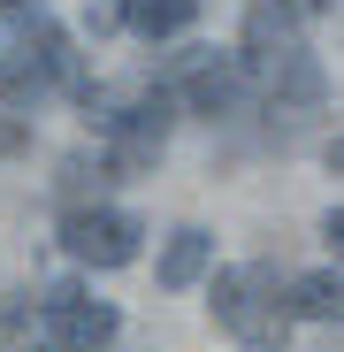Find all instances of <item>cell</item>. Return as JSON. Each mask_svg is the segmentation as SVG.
Masks as SVG:
<instances>
[{
	"label": "cell",
	"instance_id": "6da1fadb",
	"mask_svg": "<svg viewBox=\"0 0 344 352\" xmlns=\"http://www.w3.org/2000/svg\"><path fill=\"white\" fill-rule=\"evenodd\" d=\"M238 62H245V77H253L275 107H321V92H329V77H321V62L306 54L291 8H253Z\"/></svg>",
	"mask_w": 344,
	"mask_h": 352
},
{
	"label": "cell",
	"instance_id": "7a4b0ae2",
	"mask_svg": "<svg viewBox=\"0 0 344 352\" xmlns=\"http://www.w3.org/2000/svg\"><path fill=\"white\" fill-rule=\"evenodd\" d=\"M207 314L214 329H229L245 352H283V337H291V283H275V268L245 261V268H222L207 283Z\"/></svg>",
	"mask_w": 344,
	"mask_h": 352
},
{
	"label": "cell",
	"instance_id": "3957f363",
	"mask_svg": "<svg viewBox=\"0 0 344 352\" xmlns=\"http://www.w3.org/2000/svg\"><path fill=\"white\" fill-rule=\"evenodd\" d=\"M168 123H176V92H138L130 107L100 115V131H107L100 168H107V176H138V168H153L161 146H168Z\"/></svg>",
	"mask_w": 344,
	"mask_h": 352
},
{
	"label": "cell",
	"instance_id": "277c9868",
	"mask_svg": "<svg viewBox=\"0 0 344 352\" xmlns=\"http://www.w3.org/2000/svg\"><path fill=\"white\" fill-rule=\"evenodd\" d=\"M138 238H146V222L123 214V207H69L62 214V253L77 268H130L138 261Z\"/></svg>",
	"mask_w": 344,
	"mask_h": 352
},
{
	"label": "cell",
	"instance_id": "5b68a950",
	"mask_svg": "<svg viewBox=\"0 0 344 352\" xmlns=\"http://www.w3.org/2000/svg\"><path fill=\"white\" fill-rule=\"evenodd\" d=\"M115 329H123V314L107 299H84V291H46V307H38V344L46 352H107Z\"/></svg>",
	"mask_w": 344,
	"mask_h": 352
},
{
	"label": "cell",
	"instance_id": "8992f818",
	"mask_svg": "<svg viewBox=\"0 0 344 352\" xmlns=\"http://www.w3.org/2000/svg\"><path fill=\"white\" fill-rule=\"evenodd\" d=\"M54 85H77V54H69V31L62 23H31V38H23V62L8 69V107H31V100H46Z\"/></svg>",
	"mask_w": 344,
	"mask_h": 352
},
{
	"label": "cell",
	"instance_id": "52a82bcc",
	"mask_svg": "<svg viewBox=\"0 0 344 352\" xmlns=\"http://www.w3.org/2000/svg\"><path fill=\"white\" fill-rule=\"evenodd\" d=\"M245 92H253V77H245L238 54H192L184 77H176V100L192 115H207V123H229V115L245 107Z\"/></svg>",
	"mask_w": 344,
	"mask_h": 352
},
{
	"label": "cell",
	"instance_id": "ba28073f",
	"mask_svg": "<svg viewBox=\"0 0 344 352\" xmlns=\"http://www.w3.org/2000/svg\"><path fill=\"white\" fill-rule=\"evenodd\" d=\"M207 268H214V238L207 230H176V238L161 245V261H153V283L161 291H192Z\"/></svg>",
	"mask_w": 344,
	"mask_h": 352
},
{
	"label": "cell",
	"instance_id": "9c48e42d",
	"mask_svg": "<svg viewBox=\"0 0 344 352\" xmlns=\"http://www.w3.org/2000/svg\"><path fill=\"white\" fill-rule=\"evenodd\" d=\"M123 23L138 38H184L199 23V0H123Z\"/></svg>",
	"mask_w": 344,
	"mask_h": 352
},
{
	"label": "cell",
	"instance_id": "30bf717a",
	"mask_svg": "<svg viewBox=\"0 0 344 352\" xmlns=\"http://www.w3.org/2000/svg\"><path fill=\"white\" fill-rule=\"evenodd\" d=\"M291 314H306V322H344V276H299V283H291Z\"/></svg>",
	"mask_w": 344,
	"mask_h": 352
},
{
	"label": "cell",
	"instance_id": "8fae6325",
	"mask_svg": "<svg viewBox=\"0 0 344 352\" xmlns=\"http://www.w3.org/2000/svg\"><path fill=\"white\" fill-rule=\"evenodd\" d=\"M321 238H329V253H344V207H336V214L321 222Z\"/></svg>",
	"mask_w": 344,
	"mask_h": 352
},
{
	"label": "cell",
	"instance_id": "7c38bea8",
	"mask_svg": "<svg viewBox=\"0 0 344 352\" xmlns=\"http://www.w3.org/2000/svg\"><path fill=\"white\" fill-rule=\"evenodd\" d=\"M291 8H306V16H314V8H329V0H291Z\"/></svg>",
	"mask_w": 344,
	"mask_h": 352
},
{
	"label": "cell",
	"instance_id": "4fadbf2b",
	"mask_svg": "<svg viewBox=\"0 0 344 352\" xmlns=\"http://www.w3.org/2000/svg\"><path fill=\"white\" fill-rule=\"evenodd\" d=\"M329 168H344V146H329Z\"/></svg>",
	"mask_w": 344,
	"mask_h": 352
},
{
	"label": "cell",
	"instance_id": "5bb4252c",
	"mask_svg": "<svg viewBox=\"0 0 344 352\" xmlns=\"http://www.w3.org/2000/svg\"><path fill=\"white\" fill-rule=\"evenodd\" d=\"M0 8H23V0H0Z\"/></svg>",
	"mask_w": 344,
	"mask_h": 352
}]
</instances>
